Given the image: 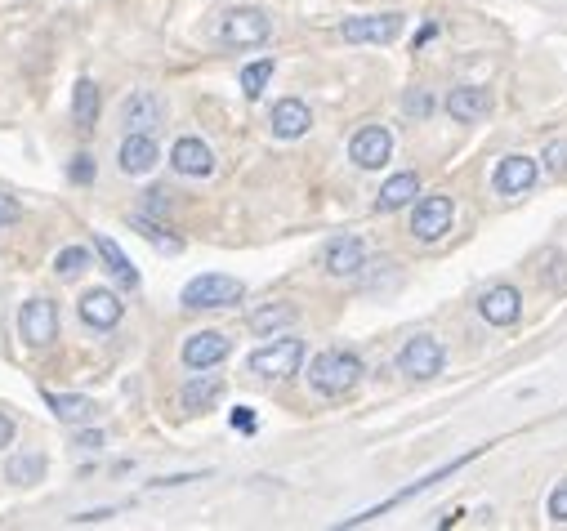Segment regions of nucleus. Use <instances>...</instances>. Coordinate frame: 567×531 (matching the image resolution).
I'll list each match as a JSON object with an SVG mask.
<instances>
[{"instance_id": "nucleus-1", "label": "nucleus", "mask_w": 567, "mask_h": 531, "mask_svg": "<svg viewBox=\"0 0 567 531\" xmlns=\"http://www.w3.org/2000/svg\"><path fill=\"white\" fill-rule=\"evenodd\" d=\"M309 384L326 398H344L362 384V357L349 349H326L309 362Z\"/></svg>"}, {"instance_id": "nucleus-2", "label": "nucleus", "mask_w": 567, "mask_h": 531, "mask_svg": "<svg viewBox=\"0 0 567 531\" xmlns=\"http://www.w3.org/2000/svg\"><path fill=\"white\" fill-rule=\"evenodd\" d=\"M242 295H246V286L237 282V277H228V273H201V277H192V282L184 286L179 304L192 308V313H201V308H228V304H237Z\"/></svg>"}, {"instance_id": "nucleus-3", "label": "nucleus", "mask_w": 567, "mask_h": 531, "mask_svg": "<svg viewBox=\"0 0 567 531\" xmlns=\"http://www.w3.org/2000/svg\"><path fill=\"white\" fill-rule=\"evenodd\" d=\"M300 362H304V340L282 335V340L251 353V375H259V380H291L300 371Z\"/></svg>"}, {"instance_id": "nucleus-4", "label": "nucleus", "mask_w": 567, "mask_h": 531, "mask_svg": "<svg viewBox=\"0 0 567 531\" xmlns=\"http://www.w3.org/2000/svg\"><path fill=\"white\" fill-rule=\"evenodd\" d=\"M268 36H273V18H268L264 9H233V14H224V23H219V41H224L228 50H251V45H264Z\"/></svg>"}, {"instance_id": "nucleus-5", "label": "nucleus", "mask_w": 567, "mask_h": 531, "mask_svg": "<svg viewBox=\"0 0 567 531\" xmlns=\"http://www.w3.org/2000/svg\"><path fill=\"white\" fill-rule=\"evenodd\" d=\"M18 335H23L32 349H45V344L59 340V308L50 299H27L23 313H18Z\"/></svg>"}, {"instance_id": "nucleus-6", "label": "nucleus", "mask_w": 567, "mask_h": 531, "mask_svg": "<svg viewBox=\"0 0 567 531\" xmlns=\"http://www.w3.org/2000/svg\"><path fill=\"white\" fill-rule=\"evenodd\" d=\"M398 371L407 375V380H434L442 371V344L434 335H416V340H407L398 349Z\"/></svg>"}, {"instance_id": "nucleus-7", "label": "nucleus", "mask_w": 567, "mask_h": 531, "mask_svg": "<svg viewBox=\"0 0 567 531\" xmlns=\"http://www.w3.org/2000/svg\"><path fill=\"white\" fill-rule=\"evenodd\" d=\"M402 32V14H362V18H344L340 36L349 45H389Z\"/></svg>"}, {"instance_id": "nucleus-8", "label": "nucleus", "mask_w": 567, "mask_h": 531, "mask_svg": "<svg viewBox=\"0 0 567 531\" xmlns=\"http://www.w3.org/2000/svg\"><path fill=\"white\" fill-rule=\"evenodd\" d=\"M389 152H393V134L384 130V125H362L349 143L353 166H362V170H380L384 161H389Z\"/></svg>"}, {"instance_id": "nucleus-9", "label": "nucleus", "mask_w": 567, "mask_h": 531, "mask_svg": "<svg viewBox=\"0 0 567 531\" xmlns=\"http://www.w3.org/2000/svg\"><path fill=\"white\" fill-rule=\"evenodd\" d=\"M161 121H166V108H161V99L152 90H134L130 99L121 103V125H126V134H152Z\"/></svg>"}, {"instance_id": "nucleus-10", "label": "nucleus", "mask_w": 567, "mask_h": 531, "mask_svg": "<svg viewBox=\"0 0 567 531\" xmlns=\"http://www.w3.org/2000/svg\"><path fill=\"white\" fill-rule=\"evenodd\" d=\"M451 219H456L451 197H425L416 206V215H411V233L420 241H438L442 233H451Z\"/></svg>"}, {"instance_id": "nucleus-11", "label": "nucleus", "mask_w": 567, "mask_h": 531, "mask_svg": "<svg viewBox=\"0 0 567 531\" xmlns=\"http://www.w3.org/2000/svg\"><path fill=\"white\" fill-rule=\"evenodd\" d=\"M228 353H233V344H228L224 331H197L184 340V366H192V371H210V366H219Z\"/></svg>"}, {"instance_id": "nucleus-12", "label": "nucleus", "mask_w": 567, "mask_h": 531, "mask_svg": "<svg viewBox=\"0 0 567 531\" xmlns=\"http://www.w3.org/2000/svg\"><path fill=\"white\" fill-rule=\"evenodd\" d=\"M478 451H469V456H460V460H451V465H442V469H434V473H425V478L416 482V487H407V491H398V496H389L384 505H376V509H367V514H358V518H344V527H362V523H371V518H380V514H389L393 505H402V500H411V496H420V491H429L434 482H442V478H451L456 469H465L469 460H474Z\"/></svg>"}, {"instance_id": "nucleus-13", "label": "nucleus", "mask_w": 567, "mask_h": 531, "mask_svg": "<svg viewBox=\"0 0 567 531\" xmlns=\"http://www.w3.org/2000/svg\"><path fill=\"white\" fill-rule=\"evenodd\" d=\"M362 268H367V246H362V237L344 233L326 246V273L331 277H358Z\"/></svg>"}, {"instance_id": "nucleus-14", "label": "nucleus", "mask_w": 567, "mask_h": 531, "mask_svg": "<svg viewBox=\"0 0 567 531\" xmlns=\"http://www.w3.org/2000/svg\"><path fill=\"white\" fill-rule=\"evenodd\" d=\"M478 313L492 326H514L518 317H523V295H518L514 286H492V291L478 299Z\"/></svg>"}, {"instance_id": "nucleus-15", "label": "nucleus", "mask_w": 567, "mask_h": 531, "mask_svg": "<svg viewBox=\"0 0 567 531\" xmlns=\"http://www.w3.org/2000/svg\"><path fill=\"white\" fill-rule=\"evenodd\" d=\"M170 166L188 179H206L210 170H215V152H210L201 139H179L175 148H170Z\"/></svg>"}, {"instance_id": "nucleus-16", "label": "nucleus", "mask_w": 567, "mask_h": 531, "mask_svg": "<svg viewBox=\"0 0 567 531\" xmlns=\"http://www.w3.org/2000/svg\"><path fill=\"white\" fill-rule=\"evenodd\" d=\"M536 175H541V166H536L532 157H505L501 166H496V192H505V197H518V192H527L536 183Z\"/></svg>"}, {"instance_id": "nucleus-17", "label": "nucleus", "mask_w": 567, "mask_h": 531, "mask_svg": "<svg viewBox=\"0 0 567 531\" xmlns=\"http://www.w3.org/2000/svg\"><path fill=\"white\" fill-rule=\"evenodd\" d=\"M121 313H126V308H121V299L112 291H85L81 295V317L94 326V331H112V326L121 322Z\"/></svg>"}, {"instance_id": "nucleus-18", "label": "nucleus", "mask_w": 567, "mask_h": 531, "mask_svg": "<svg viewBox=\"0 0 567 531\" xmlns=\"http://www.w3.org/2000/svg\"><path fill=\"white\" fill-rule=\"evenodd\" d=\"M447 112L456 121H483L492 112V94L483 85H460V90L447 94Z\"/></svg>"}, {"instance_id": "nucleus-19", "label": "nucleus", "mask_w": 567, "mask_h": 531, "mask_svg": "<svg viewBox=\"0 0 567 531\" xmlns=\"http://www.w3.org/2000/svg\"><path fill=\"white\" fill-rule=\"evenodd\" d=\"M152 166H157V143H152V134H126V143H121V170H126V175H148Z\"/></svg>"}, {"instance_id": "nucleus-20", "label": "nucleus", "mask_w": 567, "mask_h": 531, "mask_svg": "<svg viewBox=\"0 0 567 531\" xmlns=\"http://www.w3.org/2000/svg\"><path fill=\"white\" fill-rule=\"evenodd\" d=\"M268 125H273L277 139H300V134L313 125V117H309V108H304L300 99H282L273 108V121H268Z\"/></svg>"}, {"instance_id": "nucleus-21", "label": "nucleus", "mask_w": 567, "mask_h": 531, "mask_svg": "<svg viewBox=\"0 0 567 531\" xmlns=\"http://www.w3.org/2000/svg\"><path fill=\"white\" fill-rule=\"evenodd\" d=\"M224 398V380L219 375H192V380L184 384V411H210L215 402Z\"/></svg>"}, {"instance_id": "nucleus-22", "label": "nucleus", "mask_w": 567, "mask_h": 531, "mask_svg": "<svg viewBox=\"0 0 567 531\" xmlns=\"http://www.w3.org/2000/svg\"><path fill=\"white\" fill-rule=\"evenodd\" d=\"M420 197V179L411 175H393L389 183H384L380 188V197H376V210H384V215H389V210H402V206H411V201Z\"/></svg>"}, {"instance_id": "nucleus-23", "label": "nucleus", "mask_w": 567, "mask_h": 531, "mask_svg": "<svg viewBox=\"0 0 567 531\" xmlns=\"http://www.w3.org/2000/svg\"><path fill=\"white\" fill-rule=\"evenodd\" d=\"M94 250H99V255H103V264H108V273L117 277L121 286H130V291H134V286H139V273H134V264L126 259V250H121V246H117V241H112L108 233H99V237H94Z\"/></svg>"}, {"instance_id": "nucleus-24", "label": "nucleus", "mask_w": 567, "mask_h": 531, "mask_svg": "<svg viewBox=\"0 0 567 531\" xmlns=\"http://www.w3.org/2000/svg\"><path fill=\"white\" fill-rule=\"evenodd\" d=\"M45 456L41 451H18V456H9V465H5V478L9 482H18V487H32V482H41L45 478Z\"/></svg>"}, {"instance_id": "nucleus-25", "label": "nucleus", "mask_w": 567, "mask_h": 531, "mask_svg": "<svg viewBox=\"0 0 567 531\" xmlns=\"http://www.w3.org/2000/svg\"><path fill=\"white\" fill-rule=\"evenodd\" d=\"M72 117L81 130H94V121H99V85L94 81H76L72 90Z\"/></svg>"}, {"instance_id": "nucleus-26", "label": "nucleus", "mask_w": 567, "mask_h": 531, "mask_svg": "<svg viewBox=\"0 0 567 531\" xmlns=\"http://www.w3.org/2000/svg\"><path fill=\"white\" fill-rule=\"evenodd\" d=\"M50 411L59 415L63 424H81V420H94V402L90 398H76V393H45Z\"/></svg>"}, {"instance_id": "nucleus-27", "label": "nucleus", "mask_w": 567, "mask_h": 531, "mask_svg": "<svg viewBox=\"0 0 567 531\" xmlns=\"http://www.w3.org/2000/svg\"><path fill=\"white\" fill-rule=\"evenodd\" d=\"M295 308L291 304H268V308H259V313H251V331L255 335H273V331H282V326H295Z\"/></svg>"}, {"instance_id": "nucleus-28", "label": "nucleus", "mask_w": 567, "mask_h": 531, "mask_svg": "<svg viewBox=\"0 0 567 531\" xmlns=\"http://www.w3.org/2000/svg\"><path fill=\"white\" fill-rule=\"evenodd\" d=\"M268 81H273V59H259L251 67H242V94L246 99H259Z\"/></svg>"}, {"instance_id": "nucleus-29", "label": "nucleus", "mask_w": 567, "mask_h": 531, "mask_svg": "<svg viewBox=\"0 0 567 531\" xmlns=\"http://www.w3.org/2000/svg\"><path fill=\"white\" fill-rule=\"evenodd\" d=\"M90 268V250L85 246H67L59 250V259H54V273L59 277H76V273H85Z\"/></svg>"}, {"instance_id": "nucleus-30", "label": "nucleus", "mask_w": 567, "mask_h": 531, "mask_svg": "<svg viewBox=\"0 0 567 531\" xmlns=\"http://www.w3.org/2000/svg\"><path fill=\"white\" fill-rule=\"evenodd\" d=\"M130 224H134V228H139V233H143V237H148V241H152V246H161V250H170V255H179V237H166V233H161V228H157V224H148V219H130Z\"/></svg>"}, {"instance_id": "nucleus-31", "label": "nucleus", "mask_w": 567, "mask_h": 531, "mask_svg": "<svg viewBox=\"0 0 567 531\" xmlns=\"http://www.w3.org/2000/svg\"><path fill=\"white\" fill-rule=\"evenodd\" d=\"M402 108H407L411 117H429V112H434V99H429L425 90H411L407 99H402Z\"/></svg>"}, {"instance_id": "nucleus-32", "label": "nucleus", "mask_w": 567, "mask_h": 531, "mask_svg": "<svg viewBox=\"0 0 567 531\" xmlns=\"http://www.w3.org/2000/svg\"><path fill=\"white\" fill-rule=\"evenodd\" d=\"M550 518L554 523H567V482H559V487L550 491Z\"/></svg>"}, {"instance_id": "nucleus-33", "label": "nucleus", "mask_w": 567, "mask_h": 531, "mask_svg": "<svg viewBox=\"0 0 567 531\" xmlns=\"http://www.w3.org/2000/svg\"><path fill=\"white\" fill-rule=\"evenodd\" d=\"M23 219V206H18L9 192H0V228H9V224H18Z\"/></svg>"}, {"instance_id": "nucleus-34", "label": "nucleus", "mask_w": 567, "mask_h": 531, "mask_svg": "<svg viewBox=\"0 0 567 531\" xmlns=\"http://www.w3.org/2000/svg\"><path fill=\"white\" fill-rule=\"evenodd\" d=\"M545 166H550L554 175H563L567 170V143H550V148H545Z\"/></svg>"}, {"instance_id": "nucleus-35", "label": "nucleus", "mask_w": 567, "mask_h": 531, "mask_svg": "<svg viewBox=\"0 0 567 531\" xmlns=\"http://www.w3.org/2000/svg\"><path fill=\"white\" fill-rule=\"evenodd\" d=\"M67 175H72L76 183H90V179H94V161H90V157H85V152H81V157L72 161V170H67Z\"/></svg>"}, {"instance_id": "nucleus-36", "label": "nucleus", "mask_w": 567, "mask_h": 531, "mask_svg": "<svg viewBox=\"0 0 567 531\" xmlns=\"http://www.w3.org/2000/svg\"><path fill=\"white\" fill-rule=\"evenodd\" d=\"M233 429L255 433V415H251V407H237V411H233Z\"/></svg>"}, {"instance_id": "nucleus-37", "label": "nucleus", "mask_w": 567, "mask_h": 531, "mask_svg": "<svg viewBox=\"0 0 567 531\" xmlns=\"http://www.w3.org/2000/svg\"><path fill=\"white\" fill-rule=\"evenodd\" d=\"M9 442H14V420H9V415H0V451H5Z\"/></svg>"}, {"instance_id": "nucleus-38", "label": "nucleus", "mask_w": 567, "mask_h": 531, "mask_svg": "<svg viewBox=\"0 0 567 531\" xmlns=\"http://www.w3.org/2000/svg\"><path fill=\"white\" fill-rule=\"evenodd\" d=\"M76 447H85V451H99V447H103V438H99V433H81V438H76Z\"/></svg>"}]
</instances>
